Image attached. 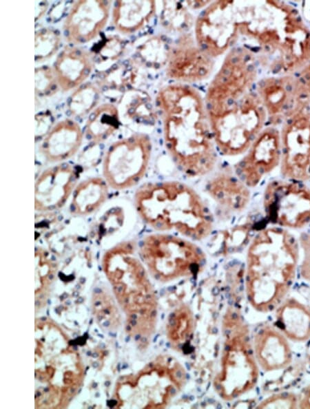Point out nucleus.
I'll list each match as a JSON object with an SVG mask.
<instances>
[{"mask_svg":"<svg viewBox=\"0 0 310 409\" xmlns=\"http://www.w3.org/2000/svg\"><path fill=\"white\" fill-rule=\"evenodd\" d=\"M163 119L165 148L177 168L196 178L207 175L217 162L205 100L189 84L163 87L156 96Z\"/></svg>","mask_w":310,"mask_h":409,"instance_id":"nucleus-1","label":"nucleus"},{"mask_svg":"<svg viewBox=\"0 0 310 409\" xmlns=\"http://www.w3.org/2000/svg\"><path fill=\"white\" fill-rule=\"evenodd\" d=\"M239 34L254 40L262 61L277 75L310 61V30L298 10L280 1L237 2Z\"/></svg>","mask_w":310,"mask_h":409,"instance_id":"nucleus-2","label":"nucleus"},{"mask_svg":"<svg viewBox=\"0 0 310 409\" xmlns=\"http://www.w3.org/2000/svg\"><path fill=\"white\" fill-rule=\"evenodd\" d=\"M298 236L273 225L258 229L246 251L244 285L250 306L269 313L287 297L298 273Z\"/></svg>","mask_w":310,"mask_h":409,"instance_id":"nucleus-3","label":"nucleus"},{"mask_svg":"<svg viewBox=\"0 0 310 409\" xmlns=\"http://www.w3.org/2000/svg\"><path fill=\"white\" fill-rule=\"evenodd\" d=\"M132 240L107 249L102 258L103 271L125 317V330L140 346H146L156 331L158 303L149 273Z\"/></svg>","mask_w":310,"mask_h":409,"instance_id":"nucleus-4","label":"nucleus"},{"mask_svg":"<svg viewBox=\"0 0 310 409\" xmlns=\"http://www.w3.org/2000/svg\"><path fill=\"white\" fill-rule=\"evenodd\" d=\"M134 202L140 218L158 232L174 231L193 241L213 232L214 218L200 196L176 180L147 182L135 192Z\"/></svg>","mask_w":310,"mask_h":409,"instance_id":"nucleus-5","label":"nucleus"},{"mask_svg":"<svg viewBox=\"0 0 310 409\" xmlns=\"http://www.w3.org/2000/svg\"><path fill=\"white\" fill-rule=\"evenodd\" d=\"M219 368L212 386L223 400L231 401L252 390L259 378L249 328L239 308L229 306L222 319Z\"/></svg>","mask_w":310,"mask_h":409,"instance_id":"nucleus-6","label":"nucleus"},{"mask_svg":"<svg viewBox=\"0 0 310 409\" xmlns=\"http://www.w3.org/2000/svg\"><path fill=\"white\" fill-rule=\"evenodd\" d=\"M187 373L174 356L155 357L138 372L122 377L116 395L118 407L166 408L184 390Z\"/></svg>","mask_w":310,"mask_h":409,"instance_id":"nucleus-7","label":"nucleus"},{"mask_svg":"<svg viewBox=\"0 0 310 409\" xmlns=\"http://www.w3.org/2000/svg\"><path fill=\"white\" fill-rule=\"evenodd\" d=\"M138 253L149 275L165 284L196 277L207 263L205 252L194 241L167 232L145 235Z\"/></svg>","mask_w":310,"mask_h":409,"instance_id":"nucleus-8","label":"nucleus"},{"mask_svg":"<svg viewBox=\"0 0 310 409\" xmlns=\"http://www.w3.org/2000/svg\"><path fill=\"white\" fill-rule=\"evenodd\" d=\"M208 116L216 149L232 157L248 149L264 129L267 114L258 95L249 92L223 112Z\"/></svg>","mask_w":310,"mask_h":409,"instance_id":"nucleus-9","label":"nucleus"},{"mask_svg":"<svg viewBox=\"0 0 310 409\" xmlns=\"http://www.w3.org/2000/svg\"><path fill=\"white\" fill-rule=\"evenodd\" d=\"M257 77L254 52L245 48L230 50L211 81L205 102L209 114L223 112L249 93Z\"/></svg>","mask_w":310,"mask_h":409,"instance_id":"nucleus-10","label":"nucleus"},{"mask_svg":"<svg viewBox=\"0 0 310 409\" xmlns=\"http://www.w3.org/2000/svg\"><path fill=\"white\" fill-rule=\"evenodd\" d=\"M262 207L269 224L303 231L310 225V187L301 181L273 179L264 188Z\"/></svg>","mask_w":310,"mask_h":409,"instance_id":"nucleus-11","label":"nucleus"},{"mask_svg":"<svg viewBox=\"0 0 310 409\" xmlns=\"http://www.w3.org/2000/svg\"><path fill=\"white\" fill-rule=\"evenodd\" d=\"M152 149L151 140L143 133H134L113 143L103 161V178L109 187L125 190L136 185L147 170Z\"/></svg>","mask_w":310,"mask_h":409,"instance_id":"nucleus-12","label":"nucleus"},{"mask_svg":"<svg viewBox=\"0 0 310 409\" xmlns=\"http://www.w3.org/2000/svg\"><path fill=\"white\" fill-rule=\"evenodd\" d=\"M239 35L236 1H211L195 23V40L212 58L225 53Z\"/></svg>","mask_w":310,"mask_h":409,"instance_id":"nucleus-13","label":"nucleus"},{"mask_svg":"<svg viewBox=\"0 0 310 409\" xmlns=\"http://www.w3.org/2000/svg\"><path fill=\"white\" fill-rule=\"evenodd\" d=\"M280 177L310 182V112L304 109L285 120L280 131Z\"/></svg>","mask_w":310,"mask_h":409,"instance_id":"nucleus-14","label":"nucleus"},{"mask_svg":"<svg viewBox=\"0 0 310 409\" xmlns=\"http://www.w3.org/2000/svg\"><path fill=\"white\" fill-rule=\"evenodd\" d=\"M280 159V131L275 127H267L259 134L233 169L248 187L253 189L279 168Z\"/></svg>","mask_w":310,"mask_h":409,"instance_id":"nucleus-15","label":"nucleus"},{"mask_svg":"<svg viewBox=\"0 0 310 409\" xmlns=\"http://www.w3.org/2000/svg\"><path fill=\"white\" fill-rule=\"evenodd\" d=\"M258 98L267 116L272 120L285 121L305 109L309 101L299 77L291 74L277 75L260 81L257 85Z\"/></svg>","mask_w":310,"mask_h":409,"instance_id":"nucleus-16","label":"nucleus"},{"mask_svg":"<svg viewBox=\"0 0 310 409\" xmlns=\"http://www.w3.org/2000/svg\"><path fill=\"white\" fill-rule=\"evenodd\" d=\"M213 58L187 34L182 35L169 48L166 75L181 83H192L207 78L214 69Z\"/></svg>","mask_w":310,"mask_h":409,"instance_id":"nucleus-17","label":"nucleus"},{"mask_svg":"<svg viewBox=\"0 0 310 409\" xmlns=\"http://www.w3.org/2000/svg\"><path fill=\"white\" fill-rule=\"evenodd\" d=\"M77 180L76 170L68 163H58L44 169L35 182V210L45 213L62 207L72 195Z\"/></svg>","mask_w":310,"mask_h":409,"instance_id":"nucleus-18","label":"nucleus"},{"mask_svg":"<svg viewBox=\"0 0 310 409\" xmlns=\"http://www.w3.org/2000/svg\"><path fill=\"white\" fill-rule=\"evenodd\" d=\"M111 2L80 0L74 2L63 23L68 40L75 44L87 43L96 39L106 25Z\"/></svg>","mask_w":310,"mask_h":409,"instance_id":"nucleus-19","label":"nucleus"},{"mask_svg":"<svg viewBox=\"0 0 310 409\" xmlns=\"http://www.w3.org/2000/svg\"><path fill=\"white\" fill-rule=\"evenodd\" d=\"M205 189L228 218L242 214L251 203V189L238 177L234 169L214 174L207 181Z\"/></svg>","mask_w":310,"mask_h":409,"instance_id":"nucleus-20","label":"nucleus"},{"mask_svg":"<svg viewBox=\"0 0 310 409\" xmlns=\"http://www.w3.org/2000/svg\"><path fill=\"white\" fill-rule=\"evenodd\" d=\"M251 339L255 357L262 370H284L292 364L293 355L288 339L275 324L259 326Z\"/></svg>","mask_w":310,"mask_h":409,"instance_id":"nucleus-21","label":"nucleus"},{"mask_svg":"<svg viewBox=\"0 0 310 409\" xmlns=\"http://www.w3.org/2000/svg\"><path fill=\"white\" fill-rule=\"evenodd\" d=\"M83 138V131L76 121L63 119L46 134L41 143L39 151L47 161L61 163L78 151Z\"/></svg>","mask_w":310,"mask_h":409,"instance_id":"nucleus-22","label":"nucleus"},{"mask_svg":"<svg viewBox=\"0 0 310 409\" xmlns=\"http://www.w3.org/2000/svg\"><path fill=\"white\" fill-rule=\"evenodd\" d=\"M275 326L289 340L310 339V307L296 297H286L275 309Z\"/></svg>","mask_w":310,"mask_h":409,"instance_id":"nucleus-23","label":"nucleus"},{"mask_svg":"<svg viewBox=\"0 0 310 409\" xmlns=\"http://www.w3.org/2000/svg\"><path fill=\"white\" fill-rule=\"evenodd\" d=\"M58 83L63 90L79 87L93 69L90 54L76 47H66L58 56L54 66Z\"/></svg>","mask_w":310,"mask_h":409,"instance_id":"nucleus-24","label":"nucleus"},{"mask_svg":"<svg viewBox=\"0 0 310 409\" xmlns=\"http://www.w3.org/2000/svg\"><path fill=\"white\" fill-rule=\"evenodd\" d=\"M156 11L154 1H117L112 9V22L118 32L132 34L148 24Z\"/></svg>","mask_w":310,"mask_h":409,"instance_id":"nucleus-25","label":"nucleus"},{"mask_svg":"<svg viewBox=\"0 0 310 409\" xmlns=\"http://www.w3.org/2000/svg\"><path fill=\"white\" fill-rule=\"evenodd\" d=\"M109 185L104 178L90 177L81 181L72 195L70 211L78 216H89L107 200Z\"/></svg>","mask_w":310,"mask_h":409,"instance_id":"nucleus-26","label":"nucleus"},{"mask_svg":"<svg viewBox=\"0 0 310 409\" xmlns=\"http://www.w3.org/2000/svg\"><path fill=\"white\" fill-rule=\"evenodd\" d=\"M257 219L250 216L238 223L214 234L209 243L223 255L236 253L247 249L255 234Z\"/></svg>","mask_w":310,"mask_h":409,"instance_id":"nucleus-27","label":"nucleus"},{"mask_svg":"<svg viewBox=\"0 0 310 409\" xmlns=\"http://www.w3.org/2000/svg\"><path fill=\"white\" fill-rule=\"evenodd\" d=\"M194 329V315L187 304H179L169 313L165 324V335L174 349L179 350L184 348L192 338Z\"/></svg>","mask_w":310,"mask_h":409,"instance_id":"nucleus-28","label":"nucleus"},{"mask_svg":"<svg viewBox=\"0 0 310 409\" xmlns=\"http://www.w3.org/2000/svg\"><path fill=\"white\" fill-rule=\"evenodd\" d=\"M118 127L117 107L111 103H104L92 112L86 125L85 133L92 141L99 143L107 140Z\"/></svg>","mask_w":310,"mask_h":409,"instance_id":"nucleus-29","label":"nucleus"},{"mask_svg":"<svg viewBox=\"0 0 310 409\" xmlns=\"http://www.w3.org/2000/svg\"><path fill=\"white\" fill-rule=\"evenodd\" d=\"M92 310L100 326L107 330L118 328L121 316L116 302L108 293H94Z\"/></svg>","mask_w":310,"mask_h":409,"instance_id":"nucleus-30","label":"nucleus"},{"mask_svg":"<svg viewBox=\"0 0 310 409\" xmlns=\"http://www.w3.org/2000/svg\"><path fill=\"white\" fill-rule=\"evenodd\" d=\"M99 96V90L92 84L78 87L69 101L70 111L76 116H83L93 109Z\"/></svg>","mask_w":310,"mask_h":409,"instance_id":"nucleus-31","label":"nucleus"},{"mask_svg":"<svg viewBox=\"0 0 310 409\" xmlns=\"http://www.w3.org/2000/svg\"><path fill=\"white\" fill-rule=\"evenodd\" d=\"M162 3L163 8L161 17L167 29L184 30L192 23V17L184 7V2L163 1Z\"/></svg>","mask_w":310,"mask_h":409,"instance_id":"nucleus-32","label":"nucleus"},{"mask_svg":"<svg viewBox=\"0 0 310 409\" xmlns=\"http://www.w3.org/2000/svg\"><path fill=\"white\" fill-rule=\"evenodd\" d=\"M59 34L54 30L44 28L39 30L34 36L36 61H43L52 56L59 48Z\"/></svg>","mask_w":310,"mask_h":409,"instance_id":"nucleus-33","label":"nucleus"},{"mask_svg":"<svg viewBox=\"0 0 310 409\" xmlns=\"http://www.w3.org/2000/svg\"><path fill=\"white\" fill-rule=\"evenodd\" d=\"M37 289L42 291L52 282L56 271V264L50 253L43 248L35 250Z\"/></svg>","mask_w":310,"mask_h":409,"instance_id":"nucleus-34","label":"nucleus"},{"mask_svg":"<svg viewBox=\"0 0 310 409\" xmlns=\"http://www.w3.org/2000/svg\"><path fill=\"white\" fill-rule=\"evenodd\" d=\"M169 49H166L161 39L156 36L148 39L138 49L142 60L150 66L156 67L167 63Z\"/></svg>","mask_w":310,"mask_h":409,"instance_id":"nucleus-35","label":"nucleus"},{"mask_svg":"<svg viewBox=\"0 0 310 409\" xmlns=\"http://www.w3.org/2000/svg\"><path fill=\"white\" fill-rule=\"evenodd\" d=\"M299 395L293 392L276 391L262 399L256 408H298Z\"/></svg>","mask_w":310,"mask_h":409,"instance_id":"nucleus-36","label":"nucleus"},{"mask_svg":"<svg viewBox=\"0 0 310 409\" xmlns=\"http://www.w3.org/2000/svg\"><path fill=\"white\" fill-rule=\"evenodd\" d=\"M35 93L42 96L52 95L60 87L54 68L41 67L35 69Z\"/></svg>","mask_w":310,"mask_h":409,"instance_id":"nucleus-37","label":"nucleus"},{"mask_svg":"<svg viewBox=\"0 0 310 409\" xmlns=\"http://www.w3.org/2000/svg\"><path fill=\"white\" fill-rule=\"evenodd\" d=\"M300 252L298 273L310 284V229L301 231L298 235Z\"/></svg>","mask_w":310,"mask_h":409,"instance_id":"nucleus-38","label":"nucleus"},{"mask_svg":"<svg viewBox=\"0 0 310 409\" xmlns=\"http://www.w3.org/2000/svg\"><path fill=\"white\" fill-rule=\"evenodd\" d=\"M123 49V41L118 36L112 35L106 38L99 49V54L106 60H114L121 54Z\"/></svg>","mask_w":310,"mask_h":409,"instance_id":"nucleus-39","label":"nucleus"},{"mask_svg":"<svg viewBox=\"0 0 310 409\" xmlns=\"http://www.w3.org/2000/svg\"><path fill=\"white\" fill-rule=\"evenodd\" d=\"M299 79L310 100V61L301 70Z\"/></svg>","mask_w":310,"mask_h":409,"instance_id":"nucleus-40","label":"nucleus"},{"mask_svg":"<svg viewBox=\"0 0 310 409\" xmlns=\"http://www.w3.org/2000/svg\"><path fill=\"white\" fill-rule=\"evenodd\" d=\"M298 395V408H310V383L302 390Z\"/></svg>","mask_w":310,"mask_h":409,"instance_id":"nucleus-41","label":"nucleus"},{"mask_svg":"<svg viewBox=\"0 0 310 409\" xmlns=\"http://www.w3.org/2000/svg\"><path fill=\"white\" fill-rule=\"evenodd\" d=\"M307 364L310 367V351H309V353L307 355Z\"/></svg>","mask_w":310,"mask_h":409,"instance_id":"nucleus-42","label":"nucleus"}]
</instances>
